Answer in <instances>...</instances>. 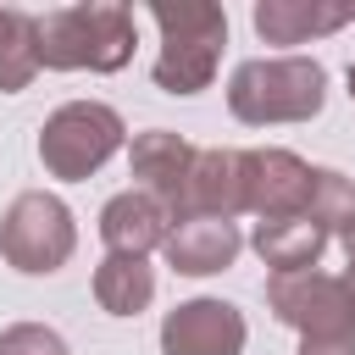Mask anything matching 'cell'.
I'll use <instances>...</instances> for the list:
<instances>
[{"mask_svg":"<svg viewBox=\"0 0 355 355\" xmlns=\"http://www.w3.org/2000/svg\"><path fill=\"white\" fill-rule=\"evenodd\" d=\"M327 105V67L311 55H255L227 78V111L244 128L311 122Z\"/></svg>","mask_w":355,"mask_h":355,"instance_id":"6da1fadb","label":"cell"},{"mask_svg":"<svg viewBox=\"0 0 355 355\" xmlns=\"http://www.w3.org/2000/svg\"><path fill=\"white\" fill-rule=\"evenodd\" d=\"M133 61V11L128 6H55L39 17V67L50 72H122Z\"/></svg>","mask_w":355,"mask_h":355,"instance_id":"7a4b0ae2","label":"cell"},{"mask_svg":"<svg viewBox=\"0 0 355 355\" xmlns=\"http://www.w3.org/2000/svg\"><path fill=\"white\" fill-rule=\"evenodd\" d=\"M150 22L161 28V55L150 67L155 89L166 94H200L211 89L227 44V11L211 0H183V6H150Z\"/></svg>","mask_w":355,"mask_h":355,"instance_id":"3957f363","label":"cell"},{"mask_svg":"<svg viewBox=\"0 0 355 355\" xmlns=\"http://www.w3.org/2000/svg\"><path fill=\"white\" fill-rule=\"evenodd\" d=\"M122 139H128V128H122V116L111 105H100V100H67L39 128V161H44L50 178L78 183L89 172H100L122 150Z\"/></svg>","mask_w":355,"mask_h":355,"instance_id":"277c9868","label":"cell"},{"mask_svg":"<svg viewBox=\"0 0 355 355\" xmlns=\"http://www.w3.org/2000/svg\"><path fill=\"white\" fill-rule=\"evenodd\" d=\"M78 250V222H72V205L61 194H44V189H28L6 205L0 216V255L6 266L28 272V277H50L72 261Z\"/></svg>","mask_w":355,"mask_h":355,"instance_id":"5b68a950","label":"cell"},{"mask_svg":"<svg viewBox=\"0 0 355 355\" xmlns=\"http://www.w3.org/2000/svg\"><path fill=\"white\" fill-rule=\"evenodd\" d=\"M266 311H272L283 327H294L300 338L355 333V294H349V277H333V272H322V266L266 277Z\"/></svg>","mask_w":355,"mask_h":355,"instance_id":"8992f818","label":"cell"},{"mask_svg":"<svg viewBox=\"0 0 355 355\" xmlns=\"http://www.w3.org/2000/svg\"><path fill=\"white\" fill-rule=\"evenodd\" d=\"M244 311L227 300H183L161 322V355H244Z\"/></svg>","mask_w":355,"mask_h":355,"instance_id":"52a82bcc","label":"cell"},{"mask_svg":"<svg viewBox=\"0 0 355 355\" xmlns=\"http://www.w3.org/2000/svg\"><path fill=\"white\" fill-rule=\"evenodd\" d=\"M239 211H250V150H200L183 189V216L233 222Z\"/></svg>","mask_w":355,"mask_h":355,"instance_id":"ba28073f","label":"cell"},{"mask_svg":"<svg viewBox=\"0 0 355 355\" xmlns=\"http://www.w3.org/2000/svg\"><path fill=\"white\" fill-rule=\"evenodd\" d=\"M194 155H200V150H194L183 133H172V128H150V133H139V139L128 144V166H133L139 189L155 194V200L172 211V222L183 216V189H189Z\"/></svg>","mask_w":355,"mask_h":355,"instance_id":"9c48e42d","label":"cell"},{"mask_svg":"<svg viewBox=\"0 0 355 355\" xmlns=\"http://www.w3.org/2000/svg\"><path fill=\"white\" fill-rule=\"evenodd\" d=\"M311 172L294 150H250V211L261 222L305 216L311 205Z\"/></svg>","mask_w":355,"mask_h":355,"instance_id":"30bf717a","label":"cell"},{"mask_svg":"<svg viewBox=\"0 0 355 355\" xmlns=\"http://www.w3.org/2000/svg\"><path fill=\"white\" fill-rule=\"evenodd\" d=\"M166 233H172V211L144 189H122L100 205V239L111 255H150L166 244Z\"/></svg>","mask_w":355,"mask_h":355,"instance_id":"8fae6325","label":"cell"},{"mask_svg":"<svg viewBox=\"0 0 355 355\" xmlns=\"http://www.w3.org/2000/svg\"><path fill=\"white\" fill-rule=\"evenodd\" d=\"M166 266L183 272V277H211V272H227L244 250V233L233 222H216V216H183L172 222L166 233Z\"/></svg>","mask_w":355,"mask_h":355,"instance_id":"7c38bea8","label":"cell"},{"mask_svg":"<svg viewBox=\"0 0 355 355\" xmlns=\"http://www.w3.org/2000/svg\"><path fill=\"white\" fill-rule=\"evenodd\" d=\"M344 22H355V6L344 0H261L255 6L261 44H311L322 33H338Z\"/></svg>","mask_w":355,"mask_h":355,"instance_id":"4fadbf2b","label":"cell"},{"mask_svg":"<svg viewBox=\"0 0 355 355\" xmlns=\"http://www.w3.org/2000/svg\"><path fill=\"white\" fill-rule=\"evenodd\" d=\"M327 227H316L311 216H283V222H255V255L272 266V277L277 272H311L316 261H322V250H327Z\"/></svg>","mask_w":355,"mask_h":355,"instance_id":"5bb4252c","label":"cell"},{"mask_svg":"<svg viewBox=\"0 0 355 355\" xmlns=\"http://www.w3.org/2000/svg\"><path fill=\"white\" fill-rule=\"evenodd\" d=\"M94 300L105 316H139L155 300V266L144 255H105L94 266Z\"/></svg>","mask_w":355,"mask_h":355,"instance_id":"9a60e30c","label":"cell"},{"mask_svg":"<svg viewBox=\"0 0 355 355\" xmlns=\"http://www.w3.org/2000/svg\"><path fill=\"white\" fill-rule=\"evenodd\" d=\"M39 72V17L17 11L11 33L0 39V94H22Z\"/></svg>","mask_w":355,"mask_h":355,"instance_id":"2e32d148","label":"cell"},{"mask_svg":"<svg viewBox=\"0 0 355 355\" xmlns=\"http://www.w3.org/2000/svg\"><path fill=\"white\" fill-rule=\"evenodd\" d=\"M305 216L316 227H327V233H349L355 227V183L344 172H333V166H316L311 172V205H305Z\"/></svg>","mask_w":355,"mask_h":355,"instance_id":"e0dca14e","label":"cell"},{"mask_svg":"<svg viewBox=\"0 0 355 355\" xmlns=\"http://www.w3.org/2000/svg\"><path fill=\"white\" fill-rule=\"evenodd\" d=\"M0 355H72V349H67V338H61L55 327H44V322H11V327L0 333Z\"/></svg>","mask_w":355,"mask_h":355,"instance_id":"ac0fdd59","label":"cell"},{"mask_svg":"<svg viewBox=\"0 0 355 355\" xmlns=\"http://www.w3.org/2000/svg\"><path fill=\"white\" fill-rule=\"evenodd\" d=\"M300 355H355V333H322V338H300Z\"/></svg>","mask_w":355,"mask_h":355,"instance_id":"d6986e66","label":"cell"},{"mask_svg":"<svg viewBox=\"0 0 355 355\" xmlns=\"http://www.w3.org/2000/svg\"><path fill=\"white\" fill-rule=\"evenodd\" d=\"M344 255H349V266H355V227L344 233Z\"/></svg>","mask_w":355,"mask_h":355,"instance_id":"ffe728a7","label":"cell"},{"mask_svg":"<svg viewBox=\"0 0 355 355\" xmlns=\"http://www.w3.org/2000/svg\"><path fill=\"white\" fill-rule=\"evenodd\" d=\"M349 100H355V61H349Z\"/></svg>","mask_w":355,"mask_h":355,"instance_id":"44dd1931","label":"cell"},{"mask_svg":"<svg viewBox=\"0 0 355 355\" xmlns=\"http://www.w3.org/2000/svg\"><path fill=\"white\" fill-rule=\"evenodd\" d=\"M344 277H349V294H355V266H349V272H344Z\"/></svg>","mask_w":355,"mask_h":355,"instance_id":"7402d4cb","label":"cell"}]
</instances>
